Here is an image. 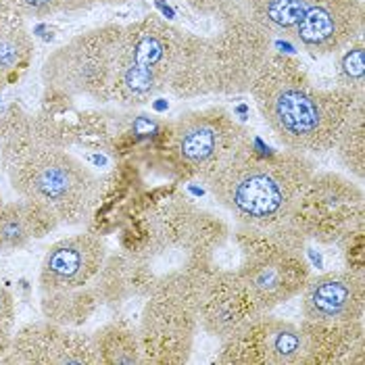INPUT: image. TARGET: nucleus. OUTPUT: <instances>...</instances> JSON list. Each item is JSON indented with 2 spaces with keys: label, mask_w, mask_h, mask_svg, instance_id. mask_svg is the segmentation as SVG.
I'll return each instance as SVG.
<instances>
[{
  "label": "nucleus",
  "mask_w": 365,
  "mask_h": 365,
  "mask_svg": "<svg viewBox=\"0 0 365 365\" xmlns=\"http://www.w3.org/2000/svg\"><path fill=\"white\" fill-rule=\"evenodd\" d=\"M361 0H311L292 31V40L311 56L340 53L364 31Z\"/></svg>",
  "instance_id": "12"
},
{
  "label": "nucleus",
  "mask_w": 365,
  "mask_h": 365,
  "mask_svg": "<svg viewBox=\"0 0 365 365\" xmlns=\"http://www.w3.org/2000/svg\"><path fill=\"white\" fill-rule=\"evenodd\" d=\"M215 263H190L159 274L142 309V365H184L190 361L198 332V299Z\"/></svg>",
  "instance_id": "4"
},
{
  "label": "nucleus",
  "mask_w": 365,
  "mask_h": 365,
  "mask_svg": "<svg viewBox=\"0 0 365 365\" xmlns=\"http://www.w3.org/2000/svg\"><path fill=\"white\" fill-rule=\"evenodd\" d=\"M138 188V168L132 163H119L105 182L101 180V192L88 220L90 232L103 236L115 227H121L123 222L134 213V205L140 197Z\"/></svg>",
  "instance_id": "17"
},
{
  "label": "nucleus",
  "mask_w": 365,
  "mask_h": 365,
  "mask_svg": "<svg viewBox=\"0 0 365 365\" xmlns=\"http://www.w3.org/2000/svg\"><path fill=\"white\" fill-rule=\"evenodd\" d=\"M111 113L78 111L71 123V146H82L88 150H109L113 138L119 134L115 130Z\"/></svg>",
  "instance_id": "29"
},
{
  "label": "nucleus",
  "mask_w": 365,
  "mask_h": 365,
  "mask_svg": "<svg viewBox=\"0 0 365 365\" xmlns=\"http://www.w3.org/2000/svg\"><path fill=\"white\" fill-rule=\"evenodd\" d=\"M303 355V334L292 322L265 315V365H299Z\"/></svg>",
  "instance_id": "26"
},
{
  "label": "nucleus",
  "mask_w": 365,
  "mask_h": 365,
  "mask_svg": "<svg viewBox=\"0 0 365 365\" xmlns=\"http://www.w3.org/2000/svg\"><path fill=\"white\" fill-rule=\"evenodd\" d=\"M364 190L340 173H313L299 195L288 222L307 240L338 245L351 230L364 225Z\"/></svg>",
  "instance_id": "10"
},
{
  "label": "nucleus",
  "mask_w": 365,
  "mask_h": 365,
  "mask_svg": "<svg viewBox=\"0 0 365 365\" xmlns=\"http://www.w3.org/2000/svg\"><path fill=\"white\" fill-rule=\"evenodd\" d=\"M2 205H4V200H2V195H0V209H2Z\"/></svg>",
  "instance_id": "37"
},
{
  "label": "nucleus",
  "mask_w": 365,
  "mask_h": 365,
  "mask_svg": "<svg viewBox=\"0 0 365 365\" xmlns=\"http://www.w3.org/2000/svg\"><path fill=\"white\" fill-rule=\"evenodd\" d=\"M61 224L56 213L31 198L4 202L0 209V253L26 249L31 240H40Z\"/></svg>",
  "instance_id": "18"
},
{
  "label": "nucleus",
  "mask_w": 365,
  "mask_h": 365,
  "mask_svg": "<svg viewBox=\"0 0 365 365\" xmlns=\"http://www.w3.org/2000/svg\"><path fill=\"white\" fill-rule=\"evenodd\" d=\"M4 364L98 365V359L92 334L44 319L26 324L13 334L11 353Z\"/></svg>",
  "instance_id": "11"
},
{
  "label": "nucleus",
  "mask_w": 365,
  "mask_h": 365,
  "mask_svg": "<svg viewBox=\"0 0 365 365\" xmlns=\"http://www.w3.org/2000/svg\"><path fill=\"white\" fill-rule=\"evenodd\" d=\"M157 280H159V274L155 272L150 259L130 257V288H132V297L146 299L150 294L153 286L157 284Z\"/></svg>",
  "instance_id": "33"
},
{
  "label": "nucleus",
  "mask_w": 365,
  "mask_h": 365,
  "mask_svg": "<svg viewBox=\"0 0 365 365\" xmlns=\"http://www.w3.org/2000/svg\"><path fill=\"white\" fill-rule=\"evenodd\" d=\"M261 313L236 269H215L202 284L198 299V328L213 338H225Z\"/></svg>",
  "instance_id": "15"
},
{
  "label": "nucleus",
  "mask_w": 365,
  "mask_h": 365,
  "mask_svg": "<svg viewBox=\"0 0 365 365\" xmlns=\"http://www.w3.org/2000/svg\"><path fill=\"white\" fill-rule=\"evenodd\" d=\"M315 171V163L307 155L288 148L265 155L251 140L205 184L238 224L267 227L288 220Z\"/></svg>",
  "instance_id": "2"
},
{
  "label": "nucleus",
  "mask_w": 365,
  "mask_h": 365,
  "mask_svg": "<svg viewBox=\"0 0 365 365\" xmlns=\"http://www.w3.org/2000/svg\"><path fill=\"white\" fill-rule=\"evenodd\" d=\"M38 144L34 115L19 103H11L0 115V169L6 171Z\"/></svg>",
  "instance_id": "22"
},
{
  "label": "nucleus",
  "mask_w": 365,
  "mask_h": 365,
  "mask_svg": "<svg viewBox=\"0 0 365 365\" xmlns=\"http://www.w3.org/2000/svg\"><path fill=\"white\" fill-rule=\"evenodd\" d=\"M338 161L351 175L364 180L365 175V98L357 103L346 119L334 148Z\"/></svg>",
  "instance_id": "27"
},
{
  "label": "nucleus",
  "mask_w": 365,
  "mask_h": 365,
  "mask_svg": "<svg viewBox=\"0 0 365 365\" xmlns=\"http://www.w3.org/2000/svg\"><path fill=\"white\" fill-rule=\"evenodd\" d=\"M230 238V227L224 220L209 211L197 209L186 240L182 245L184 261L190 263H215V253L224 247Z\"/></svg>",
  "instance_id": "24"
},
{
  "label": "nucleus",
  "mask_w": 365,
  "mask_h": 365,
  "mask_svg": "<svg viewBox=\"0 0 365 365\" xmlns=\"http://www.w3.org/2000/svg\"><path fill=\"white\" fill-rule=\"evenodd\" d=\"M15 326V299L13 294L0 286V328H11Z\"/></svg>",
  "instance_id": "35"
},
{
  "label": "nucleus",
  "mask_w": 365,
  "mask_h": 365,
  "mask_svg": "<svg viewBox=\"0 0 365 365\" xmlns=\"http://www.w3.org/2000/svg\"><path fill=\"white\" fill-rule=\"evenodd\" d=\"M242 261L236 269L261 313L301 294L311 278L307 238L288 220L267 227L240 225L234 234Z\"/></svg>",
  "instance_id": "5"
},
{
  "label": "nucleus",
  "mask_w": 365,
  "mask_h": 365,
  "mask_svg": "<svg viewBox=\"0 0 365 365\" xmlns=\"http://www.w3.org/2000/svg\"><path fill=\"white\" fill-rule=\"evenodd\" d=\"M105 259V240L90 230L84 234L63 238L44 255L38 274V288L40 292H53L90 286Z\"/></svg>",
  "instance_id": "13"
},
{
  "label": "nucleus",
  "mask_w": 365,
  "mask_h": 365,
  "mask_svg": "<svg viewBox=\"0 0 365 365\" xmlns=\"http://www.w3.org/2000/svg\"><path fill=\"white\" fill-rule=\"evenodd\" d=\"M13 330L11 328H0V364L6 361L9 353H11V344H13Z\"/></svg>",
  "instance_id": "36"
},
{
  "label": "nucleus",
  "mask_w": 365,
  "mask_h": 365,
  "mask_svg": "<svg viewBox=\"0 0 365 365\" xmlns=\"http://www.w3.org/2000/svg\"><path fill=\"white\" fill-rule=\"evenodd\" d=\"M303 355L299 365H364V319L351 324L301 322Z\"/></svg>",
  "instance_id": "16"
},
{
  "label": "nucleus",
  "mask_w": 365,
  "mask_h": 365,
  "mask_svg": "<svg viewBox=\"0 0 365 365\" xmlns=\"http://www.w3.org/2000/svg\"><path fill=\"white\" fill-rule=\"evenodd\" d=\"M6 175L17 197L51 207L61 224L88 222L101 192V180L67 148L56 146L38 144Z\"/></svg>",
  "instance_id": "6"
},
{
  "label": "nucleus",
  "mask_w": 365,
  "mask_h": 365,
  "mask_svg": "<svg viewBox=\"0 0 365 365\" xmlns=\"http://www.w3.org/2000/svg\"><path fill=\"white\" fill-rule=\"evenodd\" d=\"M186 4L205 17H213L220 24L249 17V0H186Z\"/></svg>",
  "instance_id": "32"
},
{
  "label": "nucleus",
  "mask_w": 365,
  "mask_h": 365,
  "mask_svg": "<svg viewBox=\"0 0 365 365\" xmlns=\"http://www.w3.org/2000/svg\"><path fill=\"white\" fill-rule=\"evenodd\" d=\"M255 105L267 128L288 150L319 155L338 136L364 94L346 88H317L292 56L269 53L251 84Z\"/></svg>",
  "instance_id": "1"
},
{
  "label": "nucleus",
  "mask_w": 365,
  "mask_h": 365,
  "mask_svg": "<svg viewBox=\"0 0 365 365\" xmlns=\"http://www.w3.org/2000/svg\"><path fill=\"white\" fill-rule=\"evenodd\" d=\"M92 286H94V292H96L101 305H107V307H119L128 299H132L130 257L125 253H117L111 257L107 255Z\"/></svg>",
  "instance_id": "28"
},
{
  "label": "nucleus",
  "mask_w": 365,
  "mask_h": 365,
  "mask_svg": "<svg viewBox=\"0 0 365 365\" xmlns=\"http://www.w3.org/2000/svg\"><path fill=\"white\" fill-rule=\"evenodd\" d=\"M336 80L340 88L364 94L365 90V46L361 36L346 44L338 56Z\"/></svg>",
  "instance_id": "31"
},
{
  "label": "nucleus",
  "mask_w": 365,
  "mask_h": 365,
  "mask_svg": "<svg viewBox=\"0 0 365 365\" xmlns=\"http://www.w3.org/2000/svg\"><path fill=\"white\" fill-rule=\"evenodd\" d=\"M128 0H0V11L24 17V19H44L56 13H76L94 6L123 4Z\"/></svg>",
  "instance_id": "30"
},
{
  "label": "nucleus",
  "mask_w": 365,
  "mask_h": 365,
  "mask_svg": "<svg viewBox=\"0 0 365 365\" xmlns=\"http://www.w3.org/2000/svg\"><path fill=\"white\" fill-rule=\"evenodd\" d=\"M265 315L257 313L247 324L222 338L215 364L265 365Z\"/></svg>",
  "instance_id": "23"
},
{
  "label": "nucleus",
  "mask_w": 365,
  "mask_h": 365,
  "mask_svg": "<svg viewBox=\"0 0 365 365\" xmlns=\"http://www.w3.org/2000/svg\"><path fill=\"white\" fill-rule=\"evenodd\" d=\"M98 365H140L142 349L138 328L125 319H113L101 326L94 334Z\"/></svg>",
  "instance_id": "21"
},
{
  "label": "nucleus",
  "mask_w": 365,
  "mask_h": 365,
  "mask_svg": "<svg viewBox=\"0 0 365 365\" xmlns=\"http://www.w3.org/2000/svg\"><path fill=\"white\" fill-rule=\"evenodd\" d=\"M364 311V274L344 269L311 276L301 290V313L307 322L351 324L361 322Z\"/></svg>",
  "instance_id": "14"
},
{
  "label": "nucleus",
  "mask_w": 365,
  "mask_h": 365,
  "mask_svg": "<svg viewBox=\"0 0 365 365\" xmlns=\"http://www.w3.org/2000/svg\"><path fill=\"white\" fill-rule=\"evenodd\" d=\"M342 255H344V263L349 272L355 274H364L365 267V234L364 225H357L355 230H351L340 242Z\"/></svg>",
  "instance_id": "34"
},
{
  "label": "nucleus",
  "mask_w": 365,
  "mask_h": 365,
  "mask_svg": "<svg viewBox=\"0 0 365 365\" xmlns=\"http://www.w3.org/2000/svg\"><path fill=\"white\" fill-rule=\"evenodd\" d=\"M272 53V36L251 17L222 24L213 36L184 31L168 90L178 98L249 92Z\"/></svg>",
  "instance_id": "3"
},
{
  "label": "nucleus",
  "mask_w": 365,
  "mask_h": 365,
  "mask_svg": "<svg viewBox=\"0 0 365 365\" xmlns=\"http://www.w3.org/2000/svg\"><path fill=\"white\" fill-rule=\"evenodd\" d=\"M184 31L150 13L123 26L115 61L113 101L125 109L150 103L165 90L180 55Z\"/></svg>",
  "instance_id": "7"
},
{
  "label": "nucleus",
  "mask_w": 365,
  "mask_h": 365,
  "mask_svg": "<svg viewBox=\"0 0 365 365\" xmlns=\"http://www.w3.org/2000/svg\"><path fill=\"white\" fill-rule=\"evenodd\" d=\"M311 0H249V17L269 36L290 38Z\"/></svg>",
  "instance_id": "25"
},
{
  "label": "nucleus",
  "mask_w": 365,
  "mask_h": 365,
  "mask_svg": "<svg viewBox=\"0 0 365 365\" xmlns=\"http://www.w3.org/2000/svg\"><path fill=\"white\" fill-rule=\"evenodd\" d=\"M123 26L107 24L78 34L46 56L42 82L69 96H88L101 105L113 101L115 61Z\"/></svg>",
  "instance_id": "9"
},
{
  "label": "nucleus",
  "mask_w": 365,
  "mask_h": 365,
  "mask_svg": "<svg viewBox=\"0 0 365 365\" xmlns=\"http://www.w3.org/2000/svg\"><path fill=\"white\" fill-rule=\"evenodd\" d=\"M34 58V38L24 17L0 11V90L15 86Z\"/></svg>",
  "instance_id": "19"
},
{
  "label": "nucleus",
  "mask_w": 365,
  "mask_h": 365,
  "mask_svg": "<svg viewBox=\"0 0 365 365\" xmlns=\"http://www.w3.org/2000/svg\"><path fill=\"white\" fill-rule=\"evenodd\" d=\"M98 307H101V301L92 284L82 286V288H69V290L40 292L42 317L65 328L84 326Z\"/></svg>",
  "instance_id": "20"
},
{
  "label": "nucleus",
  "mask_w": 365,
  "mask_h": 365,
  "mask_svg": "<svg viewBox=\"0 0 365 365\" xmlns=\"http://www.w3.org/2000/svg\"><path fill=\"white\" fill-rule=\"evenodd\" d=\"M159 153L168 165L182 178H200L207 182L225 161L253 140L251 132L240 125L224 107L190 111L165 123L159 132Z\"/></svg>",
  "instance_id": "8"
}]
</instances>
